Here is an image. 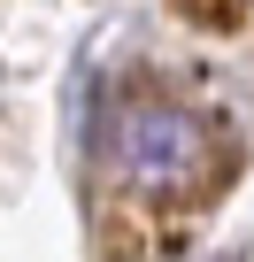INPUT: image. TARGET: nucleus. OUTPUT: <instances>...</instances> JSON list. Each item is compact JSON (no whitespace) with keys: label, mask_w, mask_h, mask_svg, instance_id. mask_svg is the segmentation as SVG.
<instances>
[{"label":"nucleus","mask_w":254,"mask_h":262,"mask_svg":"<svg viewBox=\"0 0 254 262\" xmlns=\"http://www.w3.org/2000/svg\"><path fill=\"white\" fill-rule=\"evenodd\" d=\"M177 8H185L200 31H239V24H246V0H177Z\"/></svg>","instance_id":"nucleus-2"},{"label":"nucleus","mask_w":254,"mask_h":262,"mask_svg":"<svg viewBox=\"0 0 254 262\" xmlns=\"http://www.w3.org/2000/svg\"><path fill=\"white\" fill-rule=\"evenodd\" d=\"M108 170H116V201H108V224L123 216H147L154 239L170 247L185 224L193 201H208V185L231 178V155L216 139V123L170 93H131V100H116L108 108Z\"/></svg>","instance_id":"nucleus-1"}]
</instances>
